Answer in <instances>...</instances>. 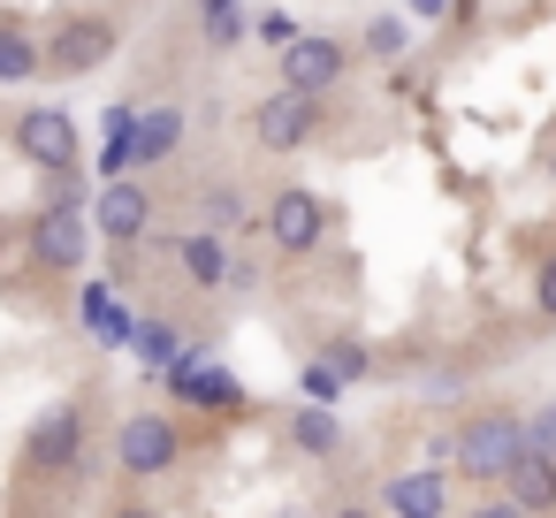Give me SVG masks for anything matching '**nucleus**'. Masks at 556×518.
<instances>
[{
	"mask_svg": "<svg viewBox=\"0 0 556 518\" xmlns=\"http://www.w3.org/2000/svg\"><path fill=\"white\" fill-rule=\"evenodd\" d=\"M518 457H526V412H510V404H472L450 434V465L480 488H503Z\"/></svg>",
	"mask_w": 556,
	"mask_h": 518,
	"instance_id": "obj_1",
	"label": "nucleus"
},
{
	"mask_svg": "<svg viewBox=\"0 0 556 518\" xmlns=\"http://www.w3.org/2000/svg\"><path fill=\"white\" fill-rule=\"evenodd\" d=\"M85 442H92V419L77 396L47 404L31 427H24V480H77L85 472Z\"/></svg>",
	"mask_w": 556,
	"mask_h": 518,
	"instance_id": "obj_2",
	"label": "nucleus"
},
{
	"mask_svg": "<svg viewBox=\"0 0 556 518\" xmlns=\"http://www.w3.org/2000/svg\"><path fill=\"white\" fill-rule=\"evenodd\" d=\"M39 47H47V77L70 85V77H92V70L123 47V24L100 16V9H70V16H54V31H47Z\"/></svg>",
	"mask_w": 556,
	"mask_h": 518,
	"instance_id": "obj_3",
	"label": "nucleus"
},
{
	"mask_svg": "<svg viewBox=\"0 0 556 518\" xmlns=\"http://www.w3.org/2000/svg\"><path fill=\"white\" fill-rule=\"evenodd\" d=\"M184 419L176 412H123V427H115V472L123 480H161V472H176L184 465Z\"/></svg>",
	"mask_w": 556,
	"mask_h": 518,
	"instance_id": "obj_4",
	"label": "nucleus"
},
{
	"mask_svg": "<svg viewBox=\"0 0 556 518\" xmlns=\"http://www.w3.org/2000/svg\"><path fill=\"white\" fill-rule=\"evenodd\" d=\"M161 389L176 396V412H244V404H252V396H244V381H237L206 343H191V351L161 374Z\"/></svg>",
	"mask_w": 556,
	"mask_h": 518,
	"instance_id": "obj_5",
	"label": "nucleus"
},
{
	"mask_svg": "<svg viewBox=\"0 0 556 518\" xmlns=\"http://www.w3.org/2000/svg\"><path fill=\"white\" fill-rule=\"evenodd\" d=\"M320 130H328V100H305V92L275 85L252 108V146L260 153H305V146H320Z\"/></svg>",
	"mask_w": 556,
	"mask_h": 518,
	"instance_id": "obj_6",
	"label": "nucleus"
},
{
	"mask_svg": "<svg viewBox=\"0 0 556 518\" xmlns=\"http://www.w3.org/2000/svg\"><path fill=\"white\" fill-rule=\"evenodd\" d=\"M260 237H267L282 260H313V252L328 244V199H320V191L282 184V191L267 199V214H260Z\"/></svg>",
	"mask_w": 556,
	"mask_h": 518,
	"instance_id": "obj_7",
	"label": "nucleus"
},
{
	"mask_svg": "<svg viewBox=\"0 0 556 518\" xmlns=\"http://www.w3.org/2000/svg\"><path fill=\"white\" fill-rule=\"evenodd\" d=\"M351 62H358V47H343V39H328V31H305L290 54H275V85H282V92H305V100H328V92L351 77Z\"/></svg>",
	"mask_w": 556,
	"mask_h": 518,
	"instance_id": "obj_8",
	"label": "nucleus"
},
{
	"mask_svg": "<svg viewBox=\"0 0 556 518\" xmlns=\"http://www.w3.org/2000/svg\"><path fill=\"white\" fill-rule=\"evenodd\" d=\"M9 146H16L39 176H70V168H77V123H70V108H16Z\"/></svg>",
	"mask_w": 556,
	"mask_h": 518,
	"instance_id": "obj_9",
	"label": "nucleus"
},
{
	"mask_svg": "<svg viewBox=\"0 0 556 518\" xmlns=\"http://www.w3.org/2000/svg\"><path fill=\"white\" fill-rule=\"evenodd\" d=\"M31 252H39V267L77 275V267L92 260V222H77L70 206H39V222H31Z\"/></svg>",
	"mask_w": 556,
	"mask_h": 518,
	"instance_id": "obj_10",
	"label": "nucleus"
},
{
	"mask_svg": "<svg viewBox=\"0 0 556 518\" xmlns=\"http://www.w3.org/2000/svg\"><path fill=\"white\" fill-rule=\"evenodd\" d=\"M146 222H153V199H146V184H108V191L92 199V237H108L115 252L146 244Z\"/></svg>",
	"mask_w": 556,
	"mask_h": 518,
	"instance_id": "obj_11",
	"label": "nucleus"
},
{
	"mask_svg": "<svg viewBox=\"0 0 556 518\" xmlns=\"http://www.w3.org/2000/svg\"><path fill=\"white\" fill-rule=\"evenodd\" d=\"M77 320H85V336H92L100 351H130V343H138V320H130V305L115 298V282H85V290H77Z\"/></svg>",
	"mask_w": 556,
	"mask_h": 518,
	"instance_id": "obj_12",
	"label": "nucleus"
},
{
	"mask_svg": "<svg viewBox=\"0 0 556 518\" xmlns=\"http://www.w3.org/2000/svg\"><path fill=\"white\" fill-rule=\"evenodd\" d=\"M495 495H503V503H518L526 518H548V510H556V457L526 450V457L510 465V480H503Z\"/></svg>",
	"mask_w": 556,
	"mask_h": 518,
	"instance_id": "obj_13",
	"label": "nucleus"
},
{
	"mask_svg": "<svg viewBox=\"0 0 556 518\" xmlns=\"http://www.w3.org/2000/svg\"><path fill=\"white\" fill-rule=\"evenodd\" d=\"M381 503H389L396 518H442V503H450V480H442L434 465H412V472H396V480L381 488Z\"/></svg>",
	"mask_w": 556,
	"mask_h": 518,
	"instance_id": "obj_14",
	"label": "nucleus"
},
{
	"mask_svg": "<svg viewBox=\"0 0 556 518\" xmlns=\"http://www.w3.org/2000/svg\"><path fill=\"white\" fill-rule=\"evenodd\" d=\"M176 260H184V275H191L199 290H222L237 252H229V237H214V229H184V237H176Z\"/></svg>",
	"mask_w": 556,
	"mask_h": 518,
	"instance_id": "obj_15",
	"label": "nucleus"
},
{
	"mask_svg": "<svg viewBox=\"0 0 556 518\" xmlns=\"http://www.w3.org/2000/svg\"><path fill=\"white\" fill-rule=\"evenodd\" d=\"M31 77H47V47L31 39L24 16H0V85H31Z\"/></svg>",
	"mask_w": 556,
	"mask_h": 518,
	"instance_id": "obj_16",
	"label": "nucleus"
},
{
	"mask_svg": "<svg viewBox=\"0 0 556 518\" xmlns=\"http://www.w3.org/2000/svg\"><path fill=\"white\" fill-rule=\"evenodd\" d=\"M130 168H138V108H108V123H100V176L130 184Z\"/></svg>",
	"mask_w": 556,
	"mask_h": 518,
	"instance_id": "obj_17",
	"label": "nucleus"
},
{
	"mask_svg": "<svg viewBox=\"0 0 556 518\" xmlns=\"http://www.w3.org/2000/svg\"><path fill=\"white\" fill-rule=\"evenodd\" d=\"M176 146H184V108H176V100L138 108V168H161Z\"/></svg>",
	"mask_w": 556,
	"mask_h": 518,
	"instance_id": "obj_18",
	"label": "nucleus"
},
{
	"mask_svg": "<svg viewBox=\"0 0 556 518\" xmlns=\"http://www.w3.org/2000/svg\"><path fill=\"white\" fill-rule=\"evenodd\" d=\"M290 450H298V457H336V450H343V427H336V412H320V404H298V412H290Z\"/></svg>",
	"mask_w": 556,
	"mask_h": 518,
	"instance_id": "obj_19",
	"label": "nucleus"
},
{
	"mask_svg": "<svg viewBox=\"0 0 556 518\" xmlns=\"http://www.w3.org/2000/svg\"><path fill=\"white\" fill-rule=\"evenodd\" d=\"M199 39H206L214 54L244 47V39H252V9H237V0H214V9H199Z\"/></svg>",
	"mask_w": 556,
	"mask_h": 518,
	"instance_id": "obj_20",
	"label": "nucleus"
},
{
	"mask_svg": "<svg viewBox=\"0 0 556 518\" xmlns=\"http://www.w3.org/2000/svg\"><path fill=\"white\" fill-rule=\"evenodd\" d=\"M320 366L343 381V389H358V381H374V351L358 343V336H328L320 343Z\"/></svg>",
	"mask_w": 556,
	"mask_h": 518,
	"instance_id": "obj_21",
	"label": "nucleus"
},
{
	"mask_svg": "<svg viewBox=\"0 0 556 518\" xmlns=\"http://www.w3.org/2000/svg\"><path fill=\"white\" fill-rule=\"evenodd\" d=\"M358 47H366V62H396V54L412 47V16H374Z\"/></svg>",
	"mask_w": 556,
	"mask_h": 518,
	"instance_id": "obj_22",
	"label": "nucleus"
},
{
	"mask_svg": "<svg viewBox=\"0 0 556 518\" xmlns=\"http://www.w3.org/2000/svg\"><path fill=\"white\" fill-rule=\"evenodd\" d=\"M199 206H206V222H199V229H214V237L244 229V214H252V206H244V191H229V184H206V199H199Z\"/></svg>",
	"mask_w": 556,
	"mask_h": 518,
	"instance_id": "obj_23",
	"label": "nucleus"
},
{
	"mask_svg": "<svg viewBox=\"0 0 556 518\" xmlns=\"http://www.w3.org/2000/svg\"><path fill=\"white\" fill-rule=\"evenodd\" d=\"M130 351H138L153 374H168V366L184 358V343H176V328H168V320H138V343H130Z\"/></svg>",
	"mask_w": 556,
	"mask_h": 518,
	"instance_id": "obj_24",
	"label": "nucleus"
},
{
	"mask_svg": "<svg viewBox=\"0 0 556 518\" xmlns=\"http://www.w3.org/2000/svg\"><path fill=\"white\" fill-rule=\"evenodd\" d=\"M533 313H541V328H556V244L533 260Z\"/></svg>",
	"mask_w": 556,
	"mask_h": 518,
	"instance_id": "obj_25",
	"label": "nucleus"
},
{
	"mask_svg": "<svg viewBox=\"0 0 556 518\" xmlns=\"http://www.w3.org/2000/svg\"><path fill=\"white\" fill-rule=\"evenodd\" d=\"M252 31H260L267 47H282V54L305 39V31H298V16H282V9H260V16H252Z\"/></svg>",
	"mask_w": 556,
	"mask_h": 518,
	"instance_id": "obj_26",
	"label": "nucleus"
},
{
	"mask_svg": "<svg viewBox=\"0 0 556 518\" xmlns=\"http://www.w3.org/2000/svg\"><path fill=\"white\" fill-rule=\"evenodd\" d=\"M526 450H541V457H556V396H548L541 412H526Z\"/></svg>",
	"mask_w": 556,
	"mask_h": 518,
	"instance_id": "obj_27",
	"label": "nucleus"
},
{
	"mask_svg": "<svg viewBox=\"0 0 556 518\" xmlns=\"http://www.w3.org/2000/svg\"><path fill=\"white\" fill-rule=\"evenodd\" d=\"M298 381H305V396H313V404H320V412H328V396H336V389H343V381H336V374H328V366H320V358H313V366H305V374H298Z\"/></svg>",
	"mask_w": 556,
	"mask_h": 518,
	"instance_id": "obj_28",
	"label": "nucleus"
},
{
	"mask_svg": "<svg viewBox=\"0 0 556 518\" xmlns=\"http://www.w3.org/2000/svg\"><path fill=\"white\" fill-rule=\"evenodd\" d=\"M77 199H85L77 168H70V176H47V206H70V214H77Z\"/></svg>",
	"mask_w": 556,
	"mask_h": 518,
	"instance_id": "obj_29",
	"label": "nucleus"
},
{
	"mask_svg": "<svg viewBox=\"0 0 556 518\" xmlns=\"http://www.w3.org/2000/svg\"><path fill=\"white\" fill-rule=\"evenodd\" d=\"M404 16H412V24H450L457 9H450V0H412V9H404Z\"/></svg>",
	"mask_w": 556,
	"mask_h": 518,
	"instance_id": "obj_30",
	"label": "nucleus"
},
{
	"mask_svg": "<svg viewBox=\"0 0 556 518\" xmlns=\"http://www.w3.org/2000/svg\"><path fill=\"white\" fill-rule=\"evenodd\" d=\"M465 518H526V510H518V503H503V495H480Z\"/></svg>",
	"mask_w": 556,
	"mask_h": 518,
	"instance_id": "obj_31",
	"label": "nucleus"
},
{
	"mask_svg": "<svg viewBox=\"0 0 556 518\" xmlns=\"http://www.w3.org/2000/svg\"><path fill=\"white\" fill-rule=\"evenodd\" d=\"M100 518H161V510H153V503H108Z\"/></svg>",
	"mask_w": 556,
	"mask_h": 518,
	"instance_id": "obj_32",
	"label": "nucleus"
},
{
	"mask_svg": "<svg viewBox=\"0 0 556 518\" xmlns=\"http://www.w3.org/2000/svg\"><path fill=\"white\" fill-rule=\"evenodd\" d=\"M328 518H374V510H366V503H343V510H328Z\"/></svg>",
	"mask_w": 556,
	"mask_h": 518,
	"instance_id": "obj_33",
	"label": "nucleus"
},
{
	"mask_svg": "<svg viewBox=\"0 0 556 518\" xmlns=\"http://www.w3.org/2000/svg\"><path fill=\"white\" fill-rule=\"evenodd\" d=\"M275 518H305V510H275Z\"/></svg>",
	"mask_w": 556,
	"mask_h": 518,
	"instance_id": "obj_34",
	"label": "nucleus"
}]
</instances>
